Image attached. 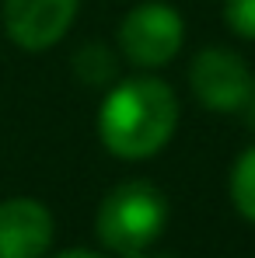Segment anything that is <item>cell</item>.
Here are the masks:
<instances>
[{
    "label": "cell",
    "mask_w": 255,
    "mask_h": 258,
    "mask_svg": "<svg viewBox=\"0 0 255 258\" xmlns=\"http://www.w3.org/2000/svg\"><path fill=\"white\" fill-rule=\"evenodd\" d=\"M178 126V98L158 77H129L101 101L98 136L119 161H147L168 147Z\"/></svg>",
    "instance_id": "6da1fadb"
},
{
    "label": "cell",
    "mask_w": 255,
    "mask_h": 258,
    "mask_svg": "<svg viewBox=\"0 0 255 258\" xmlns=\"http://www.w3.org/2000/svg\"><path fill=\"white\" fill-rule=\"evenodd\" d=\"M98 241L116 255H140L147 251L168 227V199L154 181L129 178L119 181L98 206Z\"/></svg>",
    "instance_id": "7a4b0ae2"
},
{
    "label": "cell",
    "mask_w": 255,
    "mask_h": 258,
    "mask_svg": "<svg viewBox=\"0 0 255 258\" xmlns=\"http://www.w3.org/2000/svg\"><path fill=\"white\" fill-rule=\"evenodd\" d=\"M182 39H185V21L165 0H143L129 7L126 18L119 21V49L133 67L143 70L171 63L182 49Z\"/></svg>",
    "instance_id": "3957f363"
},
{
    "label": "cell",
    "mask_w": 255,
    "mask_h": 258,
    "mask_svg": "<svg viewBox=\"0 0 255 258\" xmlns=\"http://www.w3.org/2000/svg\"><path fill=\"white\" fill-rule=\"evenodd\" d=\"M189 84H192L196 101L207 105L210 112H241L252 91V70L238 52L210 45L196 52L189 67Z\"/></svg>",
    "instance_id": "277c9868"
},
{
    "label": "cell",
    "mask_w": 255,
    "mask_h": 258,
    "mask_svg": "<svg viewBox=\"0 0 255 258\" xmlns=\"http://www.w3.org/2000/svg\"><path fill=\"white\" fill-rule=\"evenodd\" d=\"M77 7L81 0H4V28L14 45L42 52L70 32Z\"/></svg>",
    "instance_id": "5b68a950"
},
{
    "label": "cell",
    "mask_w": 255,
    "mask_h": 258,
    "mask_svg": "<svg viewBox=\"0 0 255 258\" xmlns=\"http://www.w3.org/2000/svg\"><path fill=\"white\" fill-rule=\"evenodd\" d=\"M53 244V213L39 199L0 203V258H42Z\"/></svg>",
    "instance_id": "8992f818"
},
{
    "label": "cell",
    "mask_w": 255,
    "mask_h": 258,
    "mask_svg": "<svg viewBox=\"0 0 255 258\" xmlns=\"http://www.w3.org/2000/svg\"><path fill=\"white\" fill-rule=\"evenodd\" d=\"M231 203L248 223H255V147H248L231 168Z\"/></svg>",
    "instance_id": "52a82bcc"
},
{
    "label": "cell",
    "mask_w": 255,
    "mask_h": 258,
    "mask_svg": "<svg viewBox=\"0 0 255 258\" xmlns=\"http://www.w3.org/2000/svg\"><path fill=\"white\" fill-rule=\"evenodd\" d=\"M74 70L87 87H105L116 77V59H112V52L105 45H84L74 56Z\"/></svg>",
    "instance_id": "ba28073f"
},
{
    "label": "cell",
    "mask_w": 255,
    "mask_h": 258,
    "mask_svg": "<svg viewBox=\"0 0 255 258\" xmlns=\"http://www.w3.org/2000/svg\"><path fill=\"white\" fill-rule=\"evenodd\" d=\"M224 25L238 39L255 42V0H224Z\"/></svg>",
    "instance_id": "9c48e42d"
},
{
    "label": "cell",
    "mask_w": 255,
    "mask_h": 258,
    "mask_svg": "<svg viewBox=\"0 0 255 258\" xmlns=\"http://www.w3.org/2000/svg\"><path fill=\"white\" fill-rule=\"evenodd\" d=\"M241 112H245V126L255 129V77H252V91H248V98H245Z\"/></svg>",
    "instance_id": "30bf717a"
},
{
    "label": "cell",
    "mask_w": 255,
    "mask_h": 258,
    "mask_svg": "<svg viewBox=\"0 0 255 258\" xmlns=\"http://www.w3.org/2000/svg\"><path fill=\"white\" fill-rule=\"evenodd\" d=\"M56 258H101V255H94V251H84V248H70V251H63V255H56Z\"/></svg>",
    "instance_id": "8fae6325"
},
{
    "label": "cell",
    "mask_w": 255,
    "mask_h": 258,
    "mask_svg": "<svg viewBox=\"0 0 255 258\" xmlns=\"http://www.w3.org/2000/svg\"><path fill=\"white\" fill-rule=\"evenodd\" d=\"M129 258H175V255H147V251H140V255H129Z\"/></svg>",
    "instance_id": "7c38bea8"
}]
</instances>
